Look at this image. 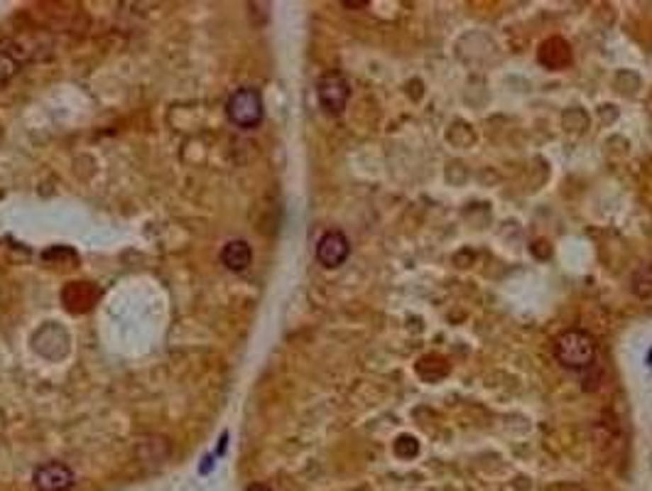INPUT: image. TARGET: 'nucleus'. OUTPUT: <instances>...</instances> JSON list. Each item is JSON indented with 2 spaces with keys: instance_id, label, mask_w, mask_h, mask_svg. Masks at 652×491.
Instances as JSON below:
<instances>
[{
  "instance_id": "f257e3e1",
  "label": "nucleus",
  "mask_w": 652,
  "mask_h": 491,
  "mask_svg": "<svg viewBox=\"0 0 652 491\" xmlns=\"http://www.w3.org/2000/svg\"><path fill=\"white\" fill-rule=\"evenodd\" d=\"M554 354H557L562 366L581 371V368H589L596 361V344H593V339L586 332L571 329V332H564L557 339Z\"/></svg>"
},
{
  "instance_id": "f03ea898",
  "label": "nucleus",
  "mask_w": 652,
  "mask_h": 491,
  "mask_svg": "<svg viewBox=\"0 0 652 491\" xmlns=\"http://www.w3.org/2000/svg\"><path fill=\"white\" fill-rule=\"evenodd\" d=\"M228 118L238 128H255L263 121V99L255 89H238L226 104Z\"/></svg>"
},
{
  "instance_id": "7ed1b4c3",
  "label": "nucleus",
  "mask_w": 652,
  "mask_h": 491,
  "mask_svg": "<svg viewBox=\"0 0 652 491\" xmlns=\"http://www.w3.org/2000/svg\"><path fill=\"white\" fill-rule=\"evenodd\" d=\"M319 104L324 106L329 114H341V111L346 109V104H349V96H351V89H349V82H346L341 74H326V77L319 82Z\"/></svg>"
},
{
  "instance_id": "20e7f679",
  "label": "nucleus",
  "mask_w": 652,
  "mask_h": 491,
  "mask_svg": "<svg viewBox=\"0 0 652 491\" xmlns=\"http://www.w3.org/2000/svg\"><path fill=\"white\" fill-rule=\"evenodd\" d=\"M351 253L349 238L341 231H326L317 243V258L326 268H339Z\"/></svg>"
},
{
  "instance_id": "39448f33",
  "label": "nucleus",
  "mask_w": 652,
  "mask_h": 491,
  "mask_svg": "<svg viewBox=\"0 0 652 491\" xmlns=\"http://www.w3.org/2000/svg\"><path fill=\"white\" fill-rule=\"evenodd\" d=\"M74 484V474L67 464L62 462H47L37 467L35 472V487L37 491H67Z\"/></svg>"
},
{
  "instance_id": "423d86ee",
  "label": "nucleus",
  "mask_w": 652,
  "mask_h": 491,
  "mask_svg": "<svg viewBox=\"0 0 652 491\" xmlns=\"http://www.w3.org/2000/svg\"><path fill=\"white\" fill-rule=\"evenodd\" d=\"M250 260H253V250H250V246L245 243L243 238H236V241H228L223 246L221 263L226 265L228 270H233V273H243L250 265Z\"/></svg>"
},
{
  "instance_id": "0eeeda50",
  "label": "nucleus",
  "mask_w": 652,
  "mask_h": 491,
  "mask_svg": "<svg viewBox=\"0 0 652 491\" xmlns=\"http://www.w3.org/2000/svg\"><path fill=\"white\" fill-rule=\"evenodd\" d=\"M23 64V57H20V47L10 40H0V87L13 77L15 72Z\"/></svg>"
},
{
  "instance_id": "6e6552de",
  "label": "nucleus",
  "mask_w": 652,
  "mask_h": 491,
  "mask_svg": "<svg viewBox=\"0 0 652 491\" xmlns=\"http://www.w3.org/2000/svg\"><path fill=\"white\" fill-rule=\"evenodd\" d=\"M417 450H420V447H417V442L412 437H400L398 445H395V452H398L400 457H415Z\"/></svg>"
},
{
  "instance_id": "1a4fd4ad",
  "label": "nucleus",
  "mask_w": 652,
  "mask_h": 491,
  "mask_svg": "<svg viewBox=\"0 0 652 491\" xmlns=\"http://www.w3.org/2000/svg\"><path fill=\"white\" fill-rule=\"evenodd\" d=\"M552 491H584V489H579V487H571V484H562V487H554Z\"/></svg>"
},
{
  "instance_id": "9d476101",
  "label": "nucleus",
  "mask_w": 652,
  "mask_h": 491,
  "mask_svg": "<svg viewBox=\"0 0 652 491\" xmlns=\"http://www.w3.org/2000/svg\"><path fill=\"white\" fill-rule=\"evenodd\" d=\"M245 491H272V489L265 487V484H250V487L245 489Z\"/></svg>"
}]
</instances>
